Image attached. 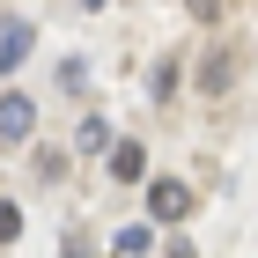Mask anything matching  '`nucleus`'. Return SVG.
Returning <instances> with one entry per match:
<instances>
[{
	"mask_svg": "<svg viewBox=\"0 0 258 258\" xmlns=\"http://www.w3.org/2000/svg\"><path fill=\"white\" fill-rule=\"evenodd\" d=\"M192 184H177V177H148V214L155 221H170V229H177V221H192Z\"/></svg>",
	"mask_w": 258,
	"mask_h": 258,
	"instance_id": "1",
	"label": "nucleus"
},
{
	"mask_svg": "<svg viewBox=\"0 0 258 258\" xmlns=\"http://www.w3.org/2000/svg\"><path fill=\"white\" fill-rule=\"evenodd\" d=\"M30 133H37V111H30V96H22V89H0V140H8V148H22Z\"/></svg>",
	"mask_w": 258,
	"mask_h": 258,
	"instance_id": "2",
	"label": "nucleus"
},
{
	"mask_svg": "<svg viewBox=\"0 0 258 258\" xmlns=\"http://www.w3.org/2000/svg\"><path fill=\"white\" fill-rule=\"evenodd\" d=\"M229 81H236V52H207L199 59V96H229Z\"/></svg>",
	"mask_w": 258,
	"mask_h": 258,
	"instance_id": "3",
	"label": "nucleus"
},
{
	"mask_svg": "<svg viewBox=\"0 0 258 258\" xmlns=\"http://www.w3.org/2000/svg\"><path fill=\"white\" fill-rule=\"evenodd\" d=\"M22 52H30V22H22V15H0V67L15 74Z\"/></svg>",
	"mask_w": 258,
	"mask_h": 258,
	"instance_id": "4",
	"label": "nucleus"
},
{
	"mask_svg": "<svg viewBox=\"0 0 258 258\" xmlns=\"http://www.w3.org/2000/svg\"><path fill=\"white\" fill-rule=\"evenodd\" d=\"M111 177H118V184H140V177H148V155H140V140H118V148H111Z\"/></svg>",
	"mask_w": 258,
	"mask_h": 258,
	"instance_id": "5",
	"label": "nucleus"
},
{
	"mask_svg": "<svg viewBox=\"0 0 258 258\" xmlns=\"http://www.w3.org/2000/svg\"><path fill=\"white\" fill-rule=\"evenodd\" d=\"M74 148H81V155H103V148H118V140H111L103 118H81V125H74Z\"/></svg>",
	"mask_w": 258,
	"mask_h": 258,
	"instance_id": "6",
	"label": "nucleus"
},
{
	"mask_svg": "<svg viewBox=\"0 0 258 258\" xmlns=\"http://www.w3.org/2000/svg\"><path fill=\"white\" fill-rule=\"evenodd\" d=\"M111 251H118V258H140V251H148V221H125L118 236H111Z\"/></svg>",
	"mask_w": 258,
	"mask_h": 258,
	"instance_id": "7",
	"label": "nucleus"
},
{
	"mask_svg": "<svg viewBox=\"0 0 258 258\" xmlns=\"http://www.w3.org/2000/svg\"><path fill=\"white\" fill-rule=\"evenodd\" d=\"M148 96H155V103L177 96V59H162V67H155V89H148Z\"/></svg>",
	"mask_w": 258,
	"mask_h": 258,
	"instance_id": "8",
	"label": "nucleus"
},
{
	"mask_svg": "<svg viewBox=\"0 0 258 258\" xmlns=\"http://www.w3.org/2000/svg\"><path fill=\"white\" fill-rule=\"evenodd\" d=\"M22 236V207H15V199H0V243H15Z\"/></svg>",
	"mask_w": 258,
	"mask_h": 258,
	"instance_id": "9",
	"label": "nucleus"
},
{
	"mask_svg": "<svg viewBox=\"0 0 258 258\" xmlns=\"http://www.w3.org/2000/svg\"><path fill=\"white\" fill-rule=\"evenodd\" d=\"M184 8H192L199 22H214V15H229V0H184Z\"/></svg>",
	"mask_w": 258,
	"mask_h": 258,
	"instance_id": "10",
	"label": "nucleus"
},
{
	"mask_svg": "<svg viewBox=\"0 0 258 258\" xmlns=\"http://www.w3.org/2000/svg\"><path fill=\"white\" fill-rule=\"evenodd\" d=\"M162 258H199V251H192V243H170V251H162Z\"/></svg>",
	"mask_w": 258,
	"mask_h": 258,
	"instance_id": "11",
	"label": "nucleus"
},
{
	"mask_svg": "<svg viewBox=\"0 0 258 258\" xmlns=\"http://www.w3.org/2000/svg\"><path fill=\"white\" fill-rule=\"evenodd\" d=\"M59 258H81V236H67V251H59Z\"/></svg>",
	"mask_w": 258,
	"mask_h": 258,
	"instance_id": "12",
	"label": "nucleus"
},
{
	"mask_svg": "<svg viewBox=\"0 0 258 258\" xmlns=\"http://www.w3.org/2000/svg\"><path fill=\"white\" fill-rule=\"evenodd\" d=\"M81 8H103V0H81Z\"/></svg>",
	"mask_w": 258,
	"mask_h": 258,
	"instance_id": "13",
	"label": "nucleus"
}]
</instances>
